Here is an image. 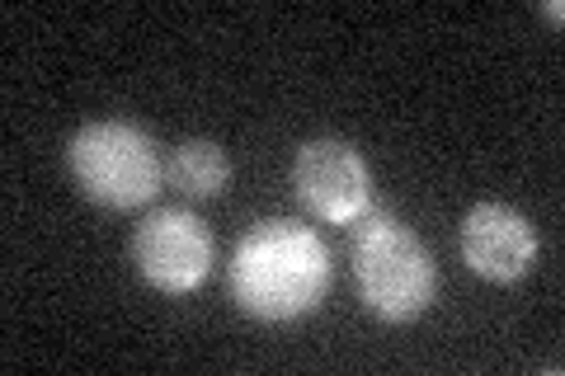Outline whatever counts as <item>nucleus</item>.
Returning a JSON list of instances; mask_svg holds the SVG:
<instances>
[{"label":"nucleus","instance_id":"39448f33","mask_svg":"<svg viewBox=\"0 0 565 376\" xmlns=\"http://www.w3.org/2000/svg\"><path fill=\"white\" fill-rule=\"evenodd\" d=\"M132 264L156 292L184 297L212 268V230L184 207H161L132 230Z\"/></svg>","mask_w":565,"mask_h":376},{"label":"nucleus","instance_id":"6e6552de","mask_svg":"<svg viewBox=\"0 0 565 376\" xmlns=\"http://www.w3.org/2000/svg\"><path fill=\"white\" fill-rule=\"evenodd\" d=\"M561 0H546V6H542V20H552V24H561Z\"/></svg>","mask_w":565,"mask_h":376},{"label":"nucleus","instance_id":"423d86ee","mask_svg":"<svg viewBox=\"0 0 565 376\" xmlns=\"http://www.w3.org/2000/svg\"><path fill=\"white\" fill-rule=\"evenodd\" d=\"M462 259L490 282H519L537 264V230L504 203H476L462 217Z\"/></svg>","mask_w":565,"mask_h":376},{"label":"nucleus","instance_id":"0eeeda50","mask_svg":"<svg viewBox=\"0 0 565 376\" xmlns=\"http://www.w3.org/2000/svg\"><path fill=\"white\" fill-rule=\"evenodd\" d=\"M170 184L184 193V198H222L226 184H232V160H226V151L217 147V141H180V147L170 151Z\"/></svg>","mask_w":565,"mask_h":376},{"label":"nucleus","instance_id":"7ed1b4c3","mask_svg":"<svg viewBox=\"0 0 565 376\" xmlns=\"http://www.w3.org/2000/svg\"><path fill=\"white\" fill-rule=\"evenodd\" d=\"M66 165L85 198L109 212L147 207L166 179L156 141L137 122H118V118L85 122L66 147Z\"/></svg>","mask_w":565,"mask_h":376},{"label":"nucleus","instance_id":"20e7f679","mask_svg":"<svg viewBox=\"0 0 565 376\" xmlns=\"http://www.w3.org/2000/svg\"><path fill=\"white\" fill-rule=\"evenodd\" d=\"M292 193L311 217L330 226L363 222L373 212V174L359 147L340 137H311L292 160Z\"/></svg>","mask_w":565,"mask_h":376},{"label":"nucleus","instance_id":"f03ea898","mask_svg":"<svg viewBox=\"0 0 565 376\" xmlns=\"http://www.w3.org/2000/svg\"><path fill=\"white\" fill-rule=\"evenodd\" d=\"M349 255H353V278H359V297L367 301L373 315L405 325V320H419L434 307L438 292L434 255L392 212H367L359 230H353Z\"/></svg>","mask_w":565,"mask_h":376},{"label":"nucleus","instance_id":"f257e3e1","mask_svg":"<svg viewBox=\"0 0 565 376\" xmlns=\"http://www.w3.org/2000/svg\"><path fill=\"white\" fill-rule=\"evenodd\" d=\"M232 301L255 320H297L330 292V249L311 226L274 217L241 236L226 268Z\"/></svg>","mask_w":565,"mask_h":376}]
</instances>
